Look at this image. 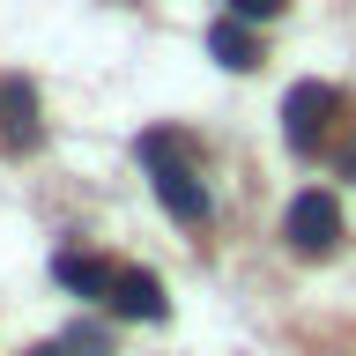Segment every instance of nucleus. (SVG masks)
Wrapping results in <instances>:
<instances>
[{
	"instance_id": "obj_2",
	"label": "nucleus",
	"mask_w": 356,
	"mask_h": 356,
	"mask_svg": "<svg viewBox=\"0 0 356 356\" xmlns=\"http://www.w3.org/2000/svg\"><path fill=\"white\" fill-rule=\"evenodd\" d=\"M334 82H297L282 97V141L289 149H319V134H327V119H334Z\"/></svg>"
},
{
	"instance_id": "obj_9",
	"label": "nucleus",
	"mask_w": 356,
	"mask_h": 356,
	"mask_svg": "<svg viewBox=\"0 0 356 356\" xmlns=\"http://www.w3.org/2000/svg\"><path fill=\"white\" fill-rule=\"evenodd\" d=\"M22 356H74L67 341H38V349H22Z\"/></svg>"
},
{
	"instance_id": "obj_1",
	"label": "nucleus",
	"mask_w": 356,
	"mask_h": 356,
	"mask_svg": "<svg viewBox=\"0 0 356 356\" xmlns=\"http://www.w3.org/2000/svg\"><path fill=\"white\" fill-rule=\"evenodd\" d=\"M282 238L305 252V260H327L334 245H341V200L327 193V186H312V193L289 200V216H282Z\"/></svg>"
},
{
	"instance_id": "obj_8",
	"label": "nucleus",
	"mask_w": 356,
	"mask_h": 356,
	"mask_svg": "<svg viewBox=\"0 0 356 356\" xmlns=\"http://www.w3.org/2000/svg\"><path fill=\"white\" fill-rule=\"evenodd\" d=\"M282 8H289V0H230V15H238V22H275Z\"/></svg>"
},
{
	"instance_id": "obj_4",
	"label": "nucleus",
	"mask_w": 356,
	"mask_h": 356,
	"mask_svg": "<svg viewBox=\"0 0 356 356\" xmlns=\"http://www.w3.org/2000/svg\"><path fill=\"white\" fill-rule=\"evenodd\" d=\"M0 141H8L15 156L38 149V89L22 82V74H8V82H0Z\"/></svg>"
},
{
	"instance_id": "obj_7",
	"label": "nucleus",
	"mask_w": 356,
	"mask_h": 356,
	"mask_svg": "<svg viewBox=\"0 0 356 356\" xmlns=\"http://www.w3.org/2000/svg\"><path fill=\"white\" fill-rule=\"evenodd\" d=\"M52 282L74 289V297H111V267L89 260V252H52Z\"/></svg>"
},
{
	"instance_id": "obj_5",
	"label": "nucleus",
	"mask_w": 356,
	"mask_h": 356,
	"mask_svg": "<svg viewBox=\"0 0 356 356\" xmlns=\"http://www.w3.org/2000/svg\"><path fill=\"white\" fill-rule=\"evenodd\" d=\"M156 200H163V208H171L178 222H208V208H216V200H208V186H200V178L186 171V163L156 171Z\"/></svg>"
},
{
	"instance_id": "obj_3",
	"label": "nucleus",
	"mask_w": 356,
	"mask_h": 356,
	"mask_svg": "<svg viewBox=\"0 0 356 356\" xmlns=\"http://www.w3.org/2000/svg\"><path fill=\"white\" fill-rule=\"evenodd\" d=\"M111 319H141V327H156V319H163V282H156L149 267H119V275H111Z\"/></svg>"
},
{
	"instance_id": "obj_6",
	"label": "nucleus",
	"mask_w": 356,
	"mask_h": 356,
	"mask_svg": "<svg viewBox=\"0 0 356 356\" xmlns=\"http://www.w3.org/2000/svg\"><path fill=\"white\" fill-rule=\"evenodd\" d=\"M208 52H216L230 74H252V67H260V38H252V22H238V15H222L216 30H208Z\"/></svg>"
}]
</instances>
